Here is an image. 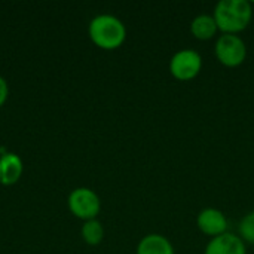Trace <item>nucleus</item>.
I'll return each mask as SVG.
<instances>
[{
    "label": "nucleus",
    "instance_id": "39448f33",
    "mask_svg": "<svg viewBox=\"0 0 254 254\" xmlns=\"http://www.w3.org/2000/svg\"><path fill=\"white\" fill-rule=\"evenodd\" d=\"M70 211L85 222L97 219L101 210V202L98 195L89 188H77L68 195Z\"/></svg>",
    "mask_w": 254,
    "mask_h": 254
},
{
    "label": "nucleus",
    "instance_id": "f257e3e1",
    "mask_svg": "<svg viewBox=\"0 0 254 254\" xmlns=\"http://www.w3.org/2000/svg\"><path fill=\"white\" fill-rule=\"evenodd\" d=\"M213 16L222 34H238L253 19V7L247 0H222L214 6Z\"/></svg>",
    "mask_w": 254,
    "mask_h": 254
},
{
    "label": "nucleus",
    "instance_id": "1a4fd4ad",
    "mask_svg": "<svg viewBox=\"0 0 254 254\" xmlns=\"http://www.w3.org/2000/svg\"><path fill=\"white\" fill-rule=\"evenodd\" d=\"M135 254H176V252L167 237L161 234H149L140 240Z\"/></svg>",
    "mask_w": 254,
    "mask_h": 254
},
{
    "label": "nucleus",
    "instance_id": "20e7f679",
    "mask_svg": "<svg viewBox=\"0 0 254 254\" xmlns=\"http://www.w3.org/2000/svg\"><path fill=\"white\" fill-rule=\"evenodd\" d=\"M202 70V57L195 49H180L170 60V73L176 80L189 82Z\"/></svg>",
    "mask_w": 254,
    "mask_h": 254
},
{
    "label": "nucleus",
    "instance_id": "f03ea898",
    "mask_svg": "<svg viewBox=\"0 0 254 254\" xmlns=\"http://www.w3.org/2000/svg\"><path fill=\"white\" fill-rule=\"evenodd\" d=\"M88 34L98 48L104 51H113L124 45L127 39V28L118 16L103 13L89 22Z\"/></svg>",
    "mask_w": 254,
    "mask_h": 254
},
{
    "label": "nucleus",
    "instance_id": "7ed1b4c3",
    "mask_svg": "<svg viewBox=\"0 0 254 254\" xmlns=\"http://www.w3.org/2000/svg\"><path fill=\"white\" fill-rule=\"evenodd\" d=\"M214 55L217 61L225 67H240L247 58L246 42L238 34H222L216 40Z\"/></svg>",
    "mask_w": 254,
    "mask_h": 254
},
{
    "label": "nucleus",
    "instance_id": "9b49d317",
    "mask_svg": "<svg viewBox=\"0 0 254 254\" xmlns=\"http://www.w3.org/2000/svg\"><path fill=\"white\" fill-rule=\"evenodd\" d=\"M80 234H82L83 241L88 246H98L104 238V228H103L101 222L94 219V220H88L83 223Z\"/></svg>",
    "mask_w": 254,
    "mask_h": 254
},
{
    "label": "nucleus",
    "instance_id": "0eeeda50",
    "mask_svg": "<svg viewBox=\"0 0 254 254\" xmlns=\"http://www.w3.org/2000/svg\"><path fill=\"white\" fill-rule=\"evenodd\" d=\"M204 254H247L246 243L235 234L226 232L220 237L211 238Z\"/></svg>",
    "mask_w": 254,
    "mask_h": 254
},
{
    "label": "nucleus",
    "instance_id": "9d476101",
    "mask_svg": "<svg viewBox=\"0 0 254 254\" xmlns=\"http://www.w3.org/2000/svg\"><path fill=\"white\" fill-rule=\"evenodd\" d=\"M219 28L213 15H198L190 22V34L198 40H211L217 34Z\"/></svg>",
    "mask_w": 254,
    "mask_h": 254
},
{
    "label": "nucleus",
    "instance_id": "6e6552de",
    "mask_svg": "<svg viewBox=\"0 0 254 254\" xmlns=\"http://www.w3.org/2000/svg\"><path fill=\"white\" fill-rule=\"evenodd\" d=\"M22 161L15 153H4L0 156V183L3 186L15 185L22 176Z\"/></svg>",
    "mask_w": 254,
    "mask_h": 254
},
{
    "label": "nucleus",
    "instance_id": "423d86ee",
    "mask_svg": "<svg viewBox=\"0 0 254 254\" xmlns=\"http://www.w3.org/2000/svg\"><path fill=\"white\" fill-rule=\"evenodd\" d=\"M196 225H198V229L204 235L211 237V238L220 237L228 232V219L225 213L213 207H208L199 211L196 217Z\"/></svg>",
    "mask_w": 254,
    "mask_h": 254
},
{
    "label": "nucleus",
    "instance_id": "f8f14e48",
    "mask_svg": "<svg viewBox=\"0 0 254 254\" xmlns=\"http://www.w3.org/2000/svg\"><path fill=\"white\" fill-rule=\"evenodd\" d=\"M238 237L249 244L254 246V210L247 213L238 225Z\"/></svg>",
    "mask_w": 254,
    "mask_h": 254
},
{
    "label": "nucleus",
    "instance_id": "ddd939ff",
    "mask_svg": "<svg viewBox=\"0 0 254 254\" xmlns=\"http://www.w3.org/2000/svg\"><path fill=\"white\" fill-rule=\"evenodd\" d=\"M7 95H9V86H7V82L0 76V107L6 103Z\"/></svg>",
    "mask_w": 254,
    "mask_h": 254
}]
</instances>
